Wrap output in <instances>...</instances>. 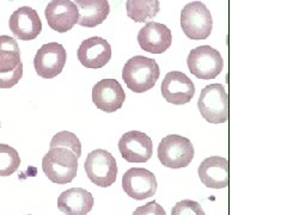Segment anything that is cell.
<instances>
[{
    "label": "cell",
    "mask_w": 287,
    "mask_h": 215,
    "mask_svg": "<svg viewBox=\"0 0 287 215\" xmlns=\"http://www.w3.org/2000/svg\"><path fill=\"white\" fill-rule=\"evenodd\" d=\"M126 95L116 79H103L93 86L92 102L96 108L106 113H115L121 109Z\"/></svg>",
    "instance_id": "obj_14"
},
{
    "label": "cell",
    "mask_w": 287,
    "mask_h": 215,
    "mask_svg": "<svg viewBox=\"0 0 287 215\" xmlns=\"http://www.w3.org/2000/svg\"><path fill=\"white\" fill-rule=\"evenodd\" d=\"M171 215H206V213L197 201L182 200L172 207Z\"/></svg>",
    "instance_id": "obj_24"
},
{
    "label": "cell",
    "mask_w": 287,
    "mask_h": 215,
    "mask_svg": "<svg viewBox=\"0 0 287 215\" xmlns=\"http://www.w3.org/2000/svg\"><path fill=\"white\" fill-rule=\"evenodd\" d=\"M79 10L78 24L85 28H94L102 24L110 13L108 0H76Z\"/></svg>",
    "instance_id": "obj_19"
},
{
    "label": "cell",
    "mask_w": 287,
    "mask_h": 215,
    "mask_svg": "<svg viewBox=\"0 0 287 215\" xmlns=\"http://www.w3.org/2000/svg\"><path fill=\"white\" fill-rule=\"evenodd\" d=\"M45 16L54 31L63 33L78 23L79 10L76 3L71 0H52L46 6Z\"/></svg>",
    "instance_id": "obj_11"
},
{
    "label": "cell",
    "mask_w": 287,
    "mask_h": 215,
    "mask_svg": "<svg viewBox=\"0 0 287 215\" xmlns=\"http://www.w3.org/2000/svg\"><path fill=\"white\" fill-rule=\"evenodd\" d=\"M188 68L198 79H214L220 75L224 60L220 53L211 46H201L190 50L187 59Z\"/></svg>",
    "instance_id": "obj_7"
},
{
    "label": "cell",
    "mask_w": 287,
    "mask_h": 215,
    "mask_svg": "<svg viewBox=\"0 0 287 215\" xmlns=\"http://www.w3.org/2000/svg\"><path fill=\"white\" fill-rule=\"evenodd\" d=\"M21 50L17 41L8 35L0 36V75L11 73L19 66Z\"/></svg>",
    "instance_id": "obj_20"
},
{
    "label": "cell",
    "mask_w": 287,
    "mask_h": 215,
    "mask_svg": "<svg viewBox=\"0 0 287 215\" xmlns=\"http://www.w3.org/2000/svg\"><path fill=\"white\" fill-rule=\"evenodd\" d=\"M140 48L147 53L163 54L172 43L171 30L157 22H148L138 33Z\"/></svg>",
    "instance_id": "obj_15"
},
{
    "label": "cell",
    "mask_w": 287,
    "mask_h": 215,
    "mask_svg": "<svg viewBox=\"0 0 287 215\" xmlns=\"http://www.w3.org/2000/svg\"><path fill=\"white\" fill-rule=\"evenodd\" d=\"M21 165L18 152L6 144H0V177H9Z\"/></svg>",
    "instance_id": "obj_22"
},
{
    "label": "cell",
    "mask_w": 287,
    "mask_h": 215,
    "mask_svg": "<svg viewBox=\"0 0 287 215\" xmlns=\"http://www.w3.org/2000/svg\"><path fill=\"white\" fill-rule=\"evenodd\" d=\"M194 146L185 136L171 134L163 137L158 145L157 154L162 165L170 169L187 167L194 158Z\"/></svg>",
    "instance_id": "obj_3"
},
{
    "label": "cell",
    "mask_w": 287,
    "mask_h": 215,
    "mask_svg": "<svg viewBox=\"0 0 287 215\" xmlns=\"http://www.w3.org/2000/svg\"><path fill=\"white\" fill-rule=\"evenodd\" d=\"M28 215H31V214H28Z\"/></svg>",
    "instance_id": "obj_27"
},
{
    "label": "cell",
    "mask_w": 287,
    "mask_h": 215,
    "mask_svg": "<svg viewBox=\"0 0 287 215\" xmlns=\"http://www.w3.org/2000/svg\"><path fill=\"white\" fill-rule=\"evenodd\" d=\"M156 176L144 167H132L122 176V189L132 199L141 201L152 197L157 191Z\"/></svg>",
    "instance_id": "obj_9"
},
{
    "label": "cell",
    "mask_w": 287,
    "mask_h": 215,
    "mask_svg": "<svg viewBox=\"0 0 287 215\" xmlns=\"http://www.w3.org/2000/svg\"><path fill=\"white\" fill-rule=\"evenodd\" d=\"M67 54L62 45L49 42L37 50L34 58L36 73L43 79H53L62 72L66 65Z\"/></svg>",
    "instance_id": "obj_8"
},
{
    "label": "cell",
    "mask_w": 287,
    "mask_h": 215,
    "mask_svg": "<svg viewBox=\"0 0 287 215\" xmlns=\"http://www.w3.org/2000/svg\"><path fill=\"white\" fill-rule=\"evenodd\" d=\"M181 26L188 39L206 40L213 30V18L204 3H189L182 9Z\"/></svg>",
    "instance_id": "obj_4"
},
{
    "label": "cell",
    "mask_w": 287,
    "mask_h": 215,
    "mask_svg": "<svg viewBox=\"0 0 287 215\" xmlns=\"http://www.w3.org/2000/svg\"><path fill=\"white\" fill-rule=\"evenodd\" d=\"M77 55L84 67L99 69L110 61L111 47L109 42L102 38H90L82 42Z\"/></svg>",
    "instance_id": "obj_16"
},
{
    "label": "cell",
    "mask_w": 287,
    "mask_h": 215,
    "mask_svg": "<svg viewBox=\"0 0 287 215\" xmlns=\"http://www.w3.org/2000/svg\"><path fill=\"white\" fill-rule=\"evenodd\" d=\"M127 16L137 23L153 19L161 10L160 0H127Z\"/></svg>",
    "instance_id": "obj_21"
},
{
    "label": "cell",
    "mask_w": 287,
    "mask_h": 215,
    "mask_svg": "<svg viewBox=\"0 0 287 215\" xmlns=\"http://www.w3.org/2000/svg\"><path fill=\"white\" fill-rule=\"evenodd\" d=\"M92 207V194L83 188H71L57 197V208L66 215H86Z\"/></svg>",
    "instance_id": "obj_18"
},
{
    "label": "cell",
    "mask_w": 287,
    "mask_h": 215,
    "mask_svg": "<svg viewBox=\"0 0 287 215\" xmlns=\"http://www.w3.org/2000/svg\"><path fill=\"white\" fill-rule=\"evenodd\" d=\"M201 183L212 189H224L229 186V161L226 158L208 157L199 165Z\"/></svg>",
    "instance_id": "obj_17"
},
{
    "label": "cell",
    "mask_w": 287,
    "mask_h": 215,
    "mask_svg": "<svg viewBox=\"0 0 287 215\" xmlns=\"http://www.w3.org/2000/svg\"><path fill=\"white\" fill-rule=\"evenodd\" d=\"M119 151L128 163H146L152 157L153 144L147 134L139 130H131L121 136Z\"/></svg>",
    "instance_id": "obj_10"
},
{
    "label": "cell",
    "mask_w": 287,
    "mask_h": 215,
    "mask_svg": "<svg viewBox=\"0 0 287 215\" xmlns=\"http://www.w3.org/2000/svg\"><path fill=\"white\" fill-rule=\"evenodd\" d=\"M132 215H167V213L157 201H152L144 206L138 207Z\"/></svg>",
    "instance_id": "obj_26"
},
{
    "label": "cell",
    "mask_w": 287,
    "mask_h": 215,
    "mask_svg": "<svg viewBox=\"0 0 287 215\" xmlns=\"http://www.w3.org/2000/svg\"><path fill=\"white\" fill-rule=\"evenodd\" d=\"M84 169L89 180L97 187L108 188L116 181V160L106 150L99 149L90 152L84 163Z\"/></svg>",
    "instance_id": "obj_6"
},
{
    "label": "cell",
    "mask_w": 287,
    "mask_h": 215,
    "mask_svg": "<svg viewBox=\"0 0 287 215\" xmlns=\"http://www.w3.org/2000/svg\"><path fill=\"white\" fill-rule=\"evenodd\" d=\"M78 159L71 149L63 146L50 147L42 159V170L50 182L62 186L76 178Z\"/></svg>",
    "instance_id": "obj_1"
},
{
    "label": "cell",
    "mask_w": 287,
    "mask_h": 215,
    "mask_svg": "<svg viewBox=\"0 0 287 215\" xmlns=\"http://www.w3.org/2000/svg\"><path fill=\"white\" fill-rule=\"evenodd\" d=\"M162 95L163 98L175 105L187 104L195 95L193 82L184 73L178 70L169 72L162 83Z\"/></svg>",
    "instance_id": "obj_12"
},
{
    "label": "cell",
    "mask_w": 287,
    "mask_h": 215,
    "mask_svg": "<svg viewBox=\"0 0 287 215\" xmlns=\"http://www.w3.org/2000/svg\"><path fill=\"white\" fill-rule=\"evenodd\" d=\"M198 108L201 116L209 123L228 122L229 99L224 86L220 84H211L202 89L198 100Z\"/></svg>",
    "instance_id": "obj_5"
},
{
    "label": "cell",
    "mask_w": 287,
    "mask_h": 215,
    "mask_svg": "<svg viewBox=\"0 0 287 215\" xmlns=\"http://www.w3.org/2000/svg\"><path fill=\"white\" fill-rule=\"evenodd\" d=\"M23 77V63H19V66L11 73L6 75H0V89H11L16 85Z\"/></svg>",
    "instance_id": "obj_25"
},
{
    "label": "cell",
    "mask_w": 287,
    "mask_h": 215,
    "mask_svg": "<svg viewBox=\"0 0 287 215\" xmlns=\"http://www.w3.org/2000/svg\"><path fill=\"white\" fill-rule=\"evenodd\" d=\"M55 146L67 147V149L72 150L78 158L82 157V144H80V140L76 134L66 132V130L55 134L50 141V147Z\"/></svg>",
    "instance_id": "obj_23"
},
{
    "label": "cell",
    "mask_w": 287,
    "mask_h": 215,
    "mask_svg": "<svg viewBox=\"0 0 287 215\" xmlns=\"http://www.w3.org/2000/svg\"><path fill=\"white\" fill-rule=\"evenodd\" d=\"M161 69L154 59L137 55L124 63L122 79L131 91L144 93L153 89L160 79Z\"/></svg>",
    "instance_id": "obj_2"
},
{
    "label": "cell",
    "mask_w": 287,
    "mask_h": 215,
    "mask_svg": "<svg viewBox=\"0 0 287 215\" xmlns=\"http://www.w3.org/2000/svg\"><path fill=\"white\" fill-rule=\"evenodd\" d=\"M9 26L13 35L21 41L35 40L42 31V22L39 13L30 6L17 9L10 17Z\"/></svg>",
    "instance_id": "obj_13"
}]
</instances>
